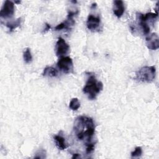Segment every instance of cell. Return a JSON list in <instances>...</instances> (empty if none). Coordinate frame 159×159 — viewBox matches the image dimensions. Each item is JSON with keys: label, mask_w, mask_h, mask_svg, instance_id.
<instances>
[{"label": "cell", "mask_w": 159, "mask_h": 159, "mask_svg": "<svg viewBox=\"0 0 159 159\" xmlns=\"http://www.w3.org/2000/svg\"><path fill=\"white\" fill-rule=\"evenodd\" d=\"M74 131L77 139L83 140L86 147V152L89 154L94 149L95 142L93 141L95 132V125L92 118L81 116L74 123Z\"/></svg>", "instance_id": "6da1fadb"}, {"label": "cell", "mask_w": 159, "mask_h": 159, "mask_svg": "<svg viewBox=\"0 0 159 159\" xmlns=\"http://www.w3.org/2000/svg\"><path fill=\"white\" fill-rule=\"evenodd\" d=\"M103 84L101 81H98L94 75H89L86 82L85 86L83 89L84 94H86L89 99H95L96 96L102 90Z\"/></svg>", "instance_id": "7a4b0ae2"}, {"label": "cell", "mask_w": 159, "mask_h": 159, "mask_svg": "<svg viewBox=\"0 0 159 159\" xmlns=\"http://www.w3.org/2000/svg\"><path fill=\"white\" fill-rule=\"evenodd\" d=\"M155 75L156 69L154 66H145L136 73L135 79L139 81L150 83L154 80Z\"/></svg>", "instance_id": "3957f363"}, {"label": "cell", "mask_w": 159, "mask_h": 159, "mask_svg": "<svg viewBox=\"0 0 159 159\" xmlns=\"http://www.w3.org/2000/svg\"><path fill=\"white\" fill-rule=\"evenodd\" d=\"M137 20L138 24L141 27L143 34L147 35L149 34L150 28L148 24V20H154L158 17V13L148 12L145 14H142L141 13H137Z\"/></svg>", "instance_id": "277c9868"}, {"label": "cell", "mask_w": 159, "mask_h": 159, "mask_svg": "<svg viewBox=\"0 0 159 159\" xmlns=\"http://www.w3.org/2000/svg\"><path fill=\"white\" fill-rule=\"evenodd\" d=\"M57 65L58 68L64 73L68 74L73 71V63L70 57H61Z\"/></svg>", "instance_id": "5b68a950"}, {"label": "cell", "mask_w": 159, "mask_h": 159, "mask_svg": "<svg viewBox=\"0 0 159 159\" xmlns=\"http://www.w3.org/2000/svg\"><path fill=\"white\" fill-rule=\"evenodd\" d=\"M79 12V11L77 10L76 11H70L68 12L67 19L63 21V22L59 24L55 27V30H61L62 29H66V30H70L71 27L75 25V20L73 19V17L76 15H77Z\"/></svg>", "instance_id": "8992f818"}, {"label": "cell", "mask_w": 159, "mask_h": 159, "mask_svg": "<svg viewBox=\"0 0 159 159\" xmlns=\"http://www.w3.org/2000/svg\"><path fill=\"white\" fill-rule=\"evenodd\" d=\"M14 13V4L12 1L7 0L4 2V4L0 11V16L2 18H9L12 17Z\"/></svg>", "instance_id": "52a82bcc"}, {"label": "cell", "mask_w": 159, "mask_h": 159, "mask_svg": "<svg viewBox=\"0 0 159 159\" xmlns=\"http://www.w3.org/2000/svg\"><path fill=\"white\" fill-rule=\"evenodd\" d=\"M55 49L57 56L61 57L68 53L70 50V46L63 38L59 37L56 43Z\"/></svg>", "instance_id": "ba28073f"}, {"label": "cell", "mask_w": 159, "mask_h": 159, "mask_svg": "<svg viewBox=\"0 0 159 159\" xmlns=\"http://www.w3.org/2000/svg\"><path fill=\"white\" fill-rule=\"evenodd\" d=\"M145 43L150 50H155L159 48V38L157 33H152L145 39Z\"/></svg>", "instance_id": "9c48e42d"}, {"label": "cell", "mask_w": 159, "mask_h": 159, "mask_svg": "<svg viewBox=\"0 0 159 159\" xmlns=\"http://www.w3.org/2000/svg\"><path fill=\"white\" fill-rule=\"evenodd\" d=\"M101 24V19L99 16H94L92 14H89L88 17L86 21V25L89 30L91 31H96L98 29Z\"/></svg>", "instance_id": "30bf717a"}, {"label": "cell", "mask_w": 159, "mask_h": 159, "mask_svg": "<svg viewBox=\"0 0 159 159\" xmlns=\"http://www.w3.org/2000/svg\"><path fill=\"white\" fill-rule=\"evenodd\" d=\"M125 11V7L124 2L122 1H114L113 12L114 14L118 17L120 18Z\"/></svg>", "instance_id": "8fae6325"}, {"label": "cell", "mask_w": 159, "mask_h": 159, "mask_svg": "<svg viewBox=\"0 0 159 159\" xmlns=\"http://www.w3.org/2000/svg\"><path fill=\"white\" fill-rule=\"evenodd\" d=\"M54 140L55 142L56 146L59 150H63L66 148L67 145L65 142V139L61 135H56L53 137Z\"/></svg>", "instance_id": "7c38bea8"}, {"label": "cell", "mask_w": 159, "mask_h": 159, "mask_svg": "<svg viewBox=\"0 0 159 159\" xmlns=\"http://www.w3.org/2000/svg\"><path fill=\"white\" fill-rule=\"evenodd\" d=\"M43 75L49 77H55L58 75V71L52 66H47L43 70Z\"/></svg>", "instance_id": "4fadbf2b"}, {"label": "cell", "mask_w": 159, "mask_h": 159, "mask_svg": "<svg viewBox=\"0 0 159 159\" xmlns=\"http://www.w3.org/2000/svg\"><path fill=\"white\" fill-rule=\"evenodd\" d=\"M21 17L18 18L14 21L12 22H8L6 24V26L9 28L10 32H12L14 29H16L17 27H19L21 24Z\"/></svg>", "instance_id": "5bb4252c"}, {"label": "cell", "mask_w": 159, "mask_h": 159, "mask_svg": "<svg viewBox=\"0 0 159 159\" xmlns=\"http://www.w3.org/2000/svg\"><path fill=\"white\" fill-rule=\"evenodd\" d=\"M69 107L73 111L78 110L79 109V107H80V102L78 99L76 98H74L71 99V100L70 101V104H69Z\"/></svg>", "instance_id": "9a60e30c"}, {"label": "cell", "mask_w": 159, "mask_h": 159, "mask_svg": "<svg viewBox=\"0 0 159 159\" xmlns=\"http://www.w3.org/2000/svg\"><path fill=\"white\" fill-rule=\"evenodd\" d=\"M23 58L24 60V61L27 63H29L32 61V56L31 54L30 49L29 48H27L23 53Z\"/></svg>", "instance_id": "2e32d148"}, {"label": "cell", "mask_w": 159, "mask_h": 159, "mask_svg": "<svg viewBox=\"0 0 159 159\" xmlns=\"http://www.w3.org/2000/svg\"><path fill=\"white\" fill-rule=\"evenodd\" d=\"M142 153V150L140 147H137L135 150L131 153V157L132 158H136L139 157L141 156Z\"/></svg>", "instance_id": "e0dca14e"}, {"label": "cell", "mask_w": 159, "mask_h": 159, "mask_svg": "<svg viewBox=\"0 0 159 159\" xmlns=\"http://www.w3.org/2000/svg\"><path fill=\"white\" fill-rule=\"evenodd\" d=\"M50 29H51L50 25L46 23V24H45V29H43V32H47V31H48V30H49Z\"/></svg>", "instance_id": "ac0fdd59"}, {"label": "cell", "mask_w": 159, "mask_h": 159, "mask_svg": "<svg viewBox=\"0 0 159 159\" xmlns=\"http://www.w3.org/2000/svg\"><path fill=\"white\" fill-rule=\"evenodd\" d=\"M78 157H80V155H79V154L78 153H75V155H74L73 157H72V158H78Z\"/></svg>", "instance_id": "d6986e66"}, {"label": "cell", "mask_w": 159, "mask_h": 159, "mask_svg": "<svg viewBox=\"0 0 159 159\" xmlns=\"http://www.w3.org/2000/svg\"><path fill=\"white\" fill-rule=\"evenodd\" d=\"M20 1H15V3H20Z\"/></svg>", "instance_id": "ffe728a7"}]
</instances>
